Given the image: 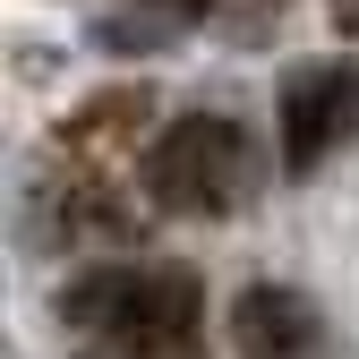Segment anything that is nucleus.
<instances>
[{
  "label": "nucleus",
  "instance_id": "f257e3e1",
  "mask_svg": "<svg viewBox=\"0 0 359 359\" xmlns=\"http://www.w3.org/2000/svg\"><path fill=\"white\" fill-rule=\"evenodd\" d=\"M69 325L103 334L120 359H189L197 351V274L180 265H103L60 291Z\"/></svg>",
  "mask_w": 359,
  "mask_h": 359
},
{
  "label": "nucleus",
  "instance_id": "f03ea898",
  "mask_svg": "<svg viewBox=\"0 0 359 359\" xmlns=\"http://www.w3.org/2000/svg\"><path fill=\"white\" fill-rule=\"evenodd\" d=\"M248 189H257V146L222 111H189L146 146V197L163 214H231Z\"/></svg>",
  "mask_w": 359,
  "mask_h": 359
},
{
  "label": "nucleus",
  "instance_id": "7ed1b4c3",
  "mask_svg": "<svg viewBox=\"0 0 359 359\" xmlns=\"http://www.w3.org/2000/svg\"><path fill=\"white\" fill-rule=\"evenodd\" d=\"M274 128H283V171L334 163L359 137V60H308V69H291L283 103H274Z\"/></svg>",
  "mask_w": 359,
  "mask_h": 359
},
{
  "label": "nucleus",
  "instance_id": "20e7f679",
  "mask_svg": "<svg viewBox=\"0 0 359 359\" xmlns=\"http://www.w3.org/2000/svg\"><path fill=\"white\" fill-rule=\"evenodd\" d=\"M231 351L240 359H325V317L291 283H248L231 308Z\"/></svg>",
  "mask_w": 359,
  "mask_h": 359
},
{
  "label": "nucleus",
  "instance_id": "39448f33",
  "mask_svg": "<svg viewBox=\"0 0 359 359\" xmlns=\"http://www.w3.org/2000/svg\"><path fill=\"white\" fill-rule=\"evenodd\" d=\"M163 9H205V0H163Z\"/></svg>",
  "mask_w": 359,
  "mask_h": 359
}]
</instances>
